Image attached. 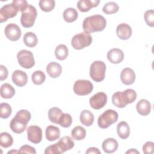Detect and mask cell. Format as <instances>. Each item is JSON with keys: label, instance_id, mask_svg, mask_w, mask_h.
I'll return each mask as SVG.
<instances>
[{"label": "cell", "instance_id": "obj_21", "mask_svg": "<svg viewBox=\"0 0 154 154\" xmlns=\"http://www.w3.org/2000/svg\"><path fill=\"white\" fill-rule=\"evenodd\" d=\"M118 146V142L113 138H108L105 140L102 144L103 150L106 153H114L117 150Z\"/></svg>", "mask_w": 154, "mask_h": 154}, {"label": "cell", "instance_id": "obj_12", "mask_svg": "<svg viewBox=\"0 0 154 154\" xmlns=\"http://www.w3.org/2000/svg\"><path fill=\"white\" fill-rule=\"evenodd\" d=\"M6 37L11 41H17L21 37V30L18 25L15 23H8L4 29Z\"/></svg>", "mask_w": 154, "mask_h": 154}, {"label": "cell", "instance_id": "obj_43", "mask_svg": "<svg viewBox=\"0 0 154 154\" xmlns=\"http://www.w3.org/2000/svg\"><path fill=\"white\" fill-rule=\"evenodd\" d=\"M86 153H98V154H100V150L96 148V147H90L88 148L87 150H86Z\"/></svg>", "mask_w": 154, "mask_h": 154}, {"label": "cell", "instance_id": "obj_23", "mask_svg": "<svg viewBox=\"0 0 154 154\" xmlns=\"http://www.w3.org/2000/svg\"><path fill=\"white\" fill-rule=\"evenodd\" d=\"M45 134L46 138L48 141H53L56 140H58L60 138V130L57 126L49 125L46 129Z\"/></svg>", "mask_w": 154, "mask_h": 154}, {"label": "cell", "instance_id": "obj_35", "mask_svg": "<svg viewBox=\"0 0 154 154\" xmlns=\"http://www.w3.org/2000/svg\"><path fill=\"white\" fill-rule=\"evenodd\" d=\"M31 79L32 82L34 84L41 85L45 82L46 79V76L42 71L36 70L32 74Z\"/></svg>", "mask_w": 154, "mask_h": 154}, {"label": "cell", "instance_id": "obj_14", "mask_svg": "<svg viewBox=\"0 0 154 154\" xmlns=\"http://www.w3.org/2000/svg\"><path fill=\"white\" fill-rule=\"evenodd\" d=\"M107 58L112 64H119L123 60L124 53L120 49L113 48L108 52Z\"/></svg>", "mask_w": 154, "mask_h": 154}, {"label": "cell", "instance_id": "obj_30", "mask_svg": "<svg viewBox=\"0 0 154 154\" xmlns=\"http://www.w3.org/2000/svg\"><path fill=\"white\" fill-rule=\"evenodd\" d=\"M55 55L57 59L59 60H64L66 59L69 55L68 48L65 45H59L55 48Z\"/></svg>", "mask_w": 154, "mask_h": 154}, {"label": "cell", "instance_id": "obj_11", "mask_svg": "<svg viewBox=\"0 0 154 154\" xmlns=\"http://www.w3.org/2000/svg\"><path fill=\"white\" fill-rule=\"evenodd\" d=\"M90 106L94 109H100L104 107L107 102V96L103 92H99L90 99Z\"/></svg>", "mask_w": 154, "mask_h": 154}, {"label": "cell", "instance_id": "obj_8", "mask_svg": "<svg viewBox=\"0 0 154 154\" xmlns=\"http://www.w3.org/2000/svg\"><path fill=\"white\" fill-rule=\"evenodd\" d=\"M17 58L19 65L25 69H30L35 64L33 54L29 51H20L17 54Z\"/></svg>", "mask_w": 154, "mask_h": 154}, {"label": "cell", "instance_id": "obj_32", "mask_svg": "<svg viewBox=\"0 0 154 154\" xmlns=\"http://www.w3.org/2000/svg\"><path fill=\"white\" fill-rule=\"evenodd\" d=\"M13 143L12 136L7 132H2L0 134V144L4 148L10 147Z\"/></svg>", "mask_w": 154, "mask_h": 154}, {"label": "cell", "instance_id": "obj_9", "mask_svg": "<svg viewBox=\"0 0 154 154\" xmlns=\"http://www.w3.org/2000/svg\"><path fill=\"white\" fill-rule=\"evenodd\" d=\"M93 89V84L89 80L79 79L73 85L74 93L79 96H85L91 93Z\"/></svg>", "mask_w": 154, "mask_h": 154}, {"label": "cell", "instance_id": "obj_25", "mask_svg": "<svg viewBox=\"0 0 154 154\" xmlns=\"http://www.w3.org/2000/svg\"><path fill=\"white\" fill-rule=\"evenodd\" d=\"M79 119L81 123L83 125L85 126H90L93 123L94 118L93 114L91 111L89 110L84 109L81 111Z\"/></svg>", "mask_w": 154, "mask_h": 154}, {"label": "cell", "instance_id": "obj_38", "mask_svg": "<svg viewBox=\"0 0 154 154\" xmlns=\"http://www.w3.org/2000/svg\"><path fill=\"white\" fill-rule=\"evenodd\" d=\"M144 20L146 23V24L150 26L153 27L154 26V11L153 10H147L144 14Z\"/></svg>", "mask_w": 154, "mask_h": 154}, {"label": "cell", "instance_id": "obj_36", "mask_svg": "<svg viewBox=\"0 0 154 154\" xmlns=\"http://www.w3.org/2000/svg\"><path fill=\"white\" fill-rule=\"evenodd\" d=\"M12 109L11 106L7 103H1L0 104V117L2 119H6L11 114Z\"/></svg>", "mask_w": 154, "mask_h": 154}, {"label": "cell", "instance_id": "obj_1", "mask_svg": "<svg viewBox=\"0 0 154 154\" xmlns=\"http://www.w3.org/2000/svg\"><path fill=\"white\" fill-rule=\"evenodd\" d=\"M106 25L105 18L100 14L88 16L82 22V28L85 32L91 33L103 31Z\"/></svg>", "mask_w": 154, "mask_h": 154}, {"label": "cell", "instance_id": "obj_42", "mask_svg": "<svg viewBox=\"0 0 154 154\" xmlns=\"http://www.w3.org/2000/svg\"><path fill=\"white\" fill-rule=\"evenodd\" d=\"M8 70L5 66L3 65L0 66V80L3 81L8 76Z\"/></svg>", "mask_w": 154, "mask_h": 154}, {"label": "cell", "instance_id": "obj_39", "mask_svg": "<svg viewBox=\"0 0 154 154\" xmlns=\"http://www.w3.org/2000/svg\"><path fill=\"white\" fill-rule=\"evenodd\" d=\"M12 3L14 4L21 12L25 10L29 5L28 2L25 0H13Z\"/></svg>", "mask_w": 154, "mask_h": 154}, {"label": "cell", "instance_id": "obj_4", "mask_svg": "<svg viewBox=\"0 0 154 154\" xmlns=\"http://www.w3.org/2000/svg\"><path fill=\"white\" fill-rule=\"evenodd\" d=\"M106 64L102 61H95L90 66V76L96 82H101L105 79Z\"/></svg>", "mask_w": 154, "mask_h": 154}, {"label": "cell", "instance_id": "obj_22", "mask_svg": "<svg viewBox=\"0 0 154 154\" xmlns=\"http://www.w3.org/2000/svg\"><path fill=\"white\" fill-rule=\"evenodd\" d=\"M46 72L50 77L56 78L61 74L62 67L57 62H51L46 66Z\"/></svg>", "mask_w": 154, "mask_h": 154}, {"label": "cell", "instance_id": "obj_27", "mask_svg": "<svg viewBox=\"0 0 154 154\" xmlns=\"http://www.w3.org/2000/svg\"><path fill=\"white\" fill-rule=\"evenodd\" d=\"M63 112L59 108L52 107L48 111V117L49 120L55 124H58L60 119L63 114Z\"/></svg>", "mask_w": 154, "mask_h": 154}, {"label": "cell", "instance_id": "obj_20", "mask_svg": "<svg viewBox=\"0 0 154 154\" xmlns=\"http://www.w3.org/2000/svg\"><path fill=\"white\" fill-rule=\"evenodd\" d=\"M136 109L139 114L143 116H147L151 111V104L146 99L140 100L136 105Z\"/></svg>", "mask_w": 154, "mask_h": 154}, {"label": "cell", "instance_id": "obj_45", "mask_svg": "<svg viewBox=\"0 0 154 154\" xmlns=\"http://www.w3.org/2000/svg\"><path fill=\"white\" fill-rule=\"evenodd\" d=\"M18 153V151H16V150H11V151H10V152H8V154H9V153Z\"/></svg>", "mask_w": 154, "mask_h": 154}, {"label": "cell", "instance_id": "obj_41", "mask_svg": "<svg viewBox=\"0 0 154 154\" xmlns=\"http://www.w3.org/2000/svg\"><path fill=\"white\" fill-rule=\"evenodd\" d=\"M18 153L35 154L36 153V150L33 147L25 144V145H23V146H21L20 149L18 150Z\"/></svg>", "mask_w": 154, "mask_h": 154}, {"label": "cell", "instance_id": "obj_5", "mask_svg": "<svg viewBox=\"0 0 154 154\" xmlns=\"http://www.w3.org/2000/svg\"><path fill=\"white\" fill-rule=\"evenodd\" d=\"M119 118L118 113L114 109L105 111L98 118L97 124L102 129L108 128L110 125L116 123Z\"/></svg>", "mask_w": 154, "mask_h": 154}, {"label": "cell", "instance_id": "obj_10", "mask_svg": "<svg viewBox=\"0 0 154 154\" xmlns=\"http://www.w3.org/2000/svg\"><path fill=\"white\" fill-rule=\"evenodd\" d=\"M17 7L13 3L6 4L0 9V22L3 23L10 18H13L16 16L19 11Z\"/></svg>", "mask_w": 154, "mask_h": 154}, {"label": "cell", "instance_id": "obj_13", "mask_svg": "<svg viewBox=\"0 0 154 154\" xmlns=\"http://www.w3.org/2000/svg\"><path fill=\"white\" fill-rule=\"evenodd\" d=\"M28 139L34 144H38L42 140V129L39 126L32 125L26 129Z\"/></svg>", "mask_w": 154, "mask_h": 154}, {"label": "cell", "instance_id": "obj_2", "mask_svg": "<svg viewBox=\"0 0 154 154\" xmlns=\"http://www.w3.org/2000/svg\"><path fill=\"white\" fill-rule=\"evenodd\" d=\"M31 117V113L26 109L19 111L10 123L11 130L16 134H21L26 129L28 123Z\"/></svg>", "mask_w": 154, "mask_h": 154}, {"label": "cell", "instance_id": "obj_18", "mask_svg": "<svg viewBox=\"0 0 154 154\" xmlns=\"http://www.w3.org/2000/svg\"><path fill=\"white\" fill-rule=\"evenodd\" d=\"M120 79L123 84L125 85H131L135 80V74L134 71L129 67L123 69L120 73Z\"/></svg>", "mask_w": 154, "mask_h": 154}, {"label": "cell", "instance_id": "obj_6", "mask_svg": "<svg viewBox=\"0 0 154 154\" xmlns=\"http://www.w3.org/2000/svg\"><path fill=\"white\" fill-rule=\"evenodd\" d=\"M37 16L36 8L32 5H28L27 8L22 11L20 23L24 28L32 27Z\"/></svg>", "mask_w": 154, "mask_h": 154}, {"label": "cell", "instance_id": "obj_3", "mask_svg": "<svg viewBox=\"0 0 154 154\" xmlns=\"http://www.w3.org/2000/svg\"><path fill=\"white\" fill-rule=\"evenodd\" d=\"M137 99V93L133 89H126L123 92L117 91L112 96V102L118 108H125L128 104L134 102Z\"/></svg>", "mask_w": 154, "mask_h": 154}, {"label": "cell", "instance_id": "obj_19", "mask_svg": "<svg viewBox=\"0 0 154 154\" xmlns=\"http://www.w3.org/2000/svg\"><path fill=\"white\" fill-rule=\"evenodd\" d=\"M99 2V0H80L77 3V7L81 12H87L91 8L97 7Z\"/></svg>", "mask_w": 154, "mask_h": 154}, {"label": "cell", "instance_id": "obj_37", "mask_svg": "<svg viewBox=\"0 0 154 154\" xmlns=\"http://www.w3.org/2000/svg\"><path fill=\"white\" fill-rule=\"evenodd\" d=\"M72 123V118L71 116L68 113H63L58 125L63 128H69Z\"/></svg>", "mask_w": 154, "mask_h": 154}, {"label": "cell", "instance_id": "obj_24", "mask_svg": "<svg viewBox=\"0 0 154 154\" xmlns=\"http://www.w3.org/2000/svg\"><path fill=\"white\" fill-rule=\"evenodd\" d=\"M117 132L122 139H126L130 135V128L126 122H120L117 126Z\"/></svg>", "mask_w": 154, "mask_h": 154}, {"label": "cell", "instance_id": "obj_44", "mask_svg": "<svg viewBox=\"0 0 154 154\" xmlns=\"http://www.w3.org/2000/svg\"><path fill=\"white\" fill-rule=\"evenodd\" d=\"M126 153H139V152L134 149H131L129 150H128Z\"/></svg>", "mask_w": 154, "mask_h": 154}, {"label": "cell", "instance_id": "obj_15", "mask_svg": "<svg viewBox=\"0 0 154 154\" xmlns=\"http://www.w3.org/2000/svg\"><path fill=\"white\" fill-rule=\"evenodd\" d=\"M11 78L13 83L20 87L25 85L28 82V76L26 73L20 70H15L12 74Z\"/></svg>", "mask_w": 154, "mask_h": 154}, {"label": "cell", "instance_id": "obj_17", "mask_svg": "<svg viewBox=\"0 0 154 154\" xmlns=\"http://www.w3.org/2000/svg\"><path fill=\"white\" fill-rule=\"evenodd\" d=\"M116 34L119 38L128 40L132 35V28L127 23H120L117 26Z\"/></svg>", "mask_w": 154, "mask_h": 154}, {"label": "cell", "instance_id": "obj_29", "mask_svg": "<svg viewBox=\"0 0 154 154\" xmlns=\"http://www.w3.org/2000/svg\"><path fill=\"white\" fill-rule=\"evenodd\" d=\"M78 16L77 10L74 8H67L63 12V18L68 23L75 21Z\"/></svg>", "mask_w": 154, "mask_h": 154}, {"label": "cell", "instance_id": "obj_28", "mask_svg": "<svg viewBox=\"0 0 154 154\" xmlns=\"http://www.w3.org/2000/svg\"><path fill=\"white\" fill-rule=\"evenodd\" d=\"M23 41L25 45L29 48H33L35 46L38 42L36 35L32 32H26L23 35Z\"/></svg>", "mask_w": 154, "mask_h": 154}, {"label": "cell", "instance_id": "obj_16", "mask_svg": "<svg viewBox=\"0 0 154 154\" xmlns=\"http://www.w3.org/2000/svg\"><path fill=\"white\" fill-rule=\"evenodd\" d=\"M57 145L60 153H62L72 149L75 146V143L70 137L64 136L57 143Z\"/></svg>", "mask_w": 154, "mask_h": 154}, {"label": "cell", "instance_id": "obj_31", "mask_svg": "<svg viewBox=\"0 0 154 154\" xmlns=\"http://www.w3.org/2000/svg\"><path fill=\"white\" fill-rule=\"evenodd\" d=\"M71 135L74 140L80 141L85 138L86 135V131L83 127L77 126L72 130Z\"/></svg>", "mask_w": 154, "mask_h": 154}, {"label": "cell", "instance_id": "obj_40", "mask_svg": "<svg viewBox=\"0 0 154 154\" xmlns=\"http://www.w3.org/2000/svg\"><path fill=\"white\" fill-rule=\"evenodd\" d=\"M143 151L145 154H152L154 152V143L152 141L146 142L143 146Z\"/></svg>", "mask_w": 154, "mask_h": 154}, {"label": "cell", "instance_id": "obj_26", "mask_svg": "<svg viewBox=\"0 0 154 154\" xmlns=\"http://www.w3.org/2000/svg\"><path fill=\"white\" fill-rule=\"evenodd\" d=\"M15 94V90L11 85L8 83L2 84L1 87V96L4 99H10Z\"/></svg>", "mask_w": 154, "mask_h": 154}, {"label": "cell", "instance_id": "obj_34", "mask_svg": "<svg viewBox=\"0 0 154 154\" xmlns=\"http://www.w3.org/2000/svg\"><path fill=\"white\" fill-rule=\"evenodd\" d=\"M119 7L118 4L114 2H109L104 5L102 11L106 14H112L119 11Z\"/></svg>", "mask_w": 154, "mask_h": 154}, {"label": "cell", "instance_id": "obj_33", "mask_svg": "<svg viewBox=\"0 0 154 154\" xmlns=\"http://www.w3.org/2000/svg\"><path fill=\"white\" fill-rule=\"evenodd\" d=\"M55 1L54 0H40L39 7L40 9L45 12L51 11L55 7Z\"/></svg>", "mask_w": 154, "mask_h": 154}, {"label": "cell", "instance_id": "obj_7", "mask_svg": "<svg viewBox=\"0 0 154 154\" xmlns=\"http://www.w3.org/2000/svg\"><path fill=\"white\" fill-rule=\"evenodd\" d=\"M92 37L91 35L87 32H81L75 35L71 40L72 47L76 50L82 49L91 45Z\"/></svg>", "mask_w": 154, "mask_h": 154}]
</instances>
